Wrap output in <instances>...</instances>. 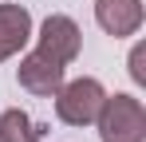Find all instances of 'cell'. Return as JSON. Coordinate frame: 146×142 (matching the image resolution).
Wrapping results in <instances>:
<instances>
[{
  "mask_svg": "<svg viewBox=\"0 0 146 142\" xmlns=\"http://www.w3.org/2000/svg\"><path fill=\"white\" fill-rule=\"evenodd\" d=\"M103 142H142L146 138V111L134 95H107L95 115Z\"/></svg>",
  "mask_w": 146,
  "mask_h": 142,
  "instance_id": "cell-1",
  "label": "cell"
},
{
  "mask_svg": "<svg viewBox=\"0 0 146 142\" xmlns=\"http://www.w3.org/2000/svg\"><path fill=\"white\" fill-rule=\"evenodd\" d=\"M103 99H107L103 83L91 79V75H83V79H71V83H63L55 91V115L67 126H91L99 107H103Z\"/></svg>",
  "mask_w": 146,
  "mask_h": 142,
  "instance_id": "cell-2",
  "label": "cell"
},
{
  "mask_svg": "<svg viewBox=\"0 0 146 142\" xmlns=\"http://www.w3.org/2000/svg\"><path fill=\"white\" fill-rule=\"evenodd\" d=\"M63 71L67 63H59V59H51L48 51H32L20 59V67H16V79H20V87L32 95H40V99H51V95L63 87Z\"/></svg>",
  "mask_w": 146,
  "mask_h": 142,
  "instance_id": "cell-3",
  "label": "cell"
},
{
  "mask_svg": "<svg viewBox=\"0 0 146 142\" xmlns=\"http://www.w3.org/2000/svg\"><path fill=\"white\" fill-rule=\"evenodd\" d=\"M79 40H83V32L75 28L71 16H48L40 24V51H48L59 63H71L79 55Z\"/></svg>",
  "mask_w": 146,
  "mask_h": 142,
  "instance_id": "cell-4",
  "label": "cell"
},
{
  "mask_svg": "<svg viewBox=\"0 0 146 142\" xmlns=\"http://www.w3.org/2000/svg\"><path fill=\"white\" fill-rule=\"evenodd\" d=\"M95 20L107 36H134L142 28V0H95Z\"/></svg>",
  "mask_w": 146,
  "mask_h": 142,
  "instance_id": "cell-5",
  "label": "cell"
},
{
  "mask_svg": "<svg viewBox=\"0 0 146 142\" xmlns=\"http://www.w3.org/2000/svg\"><path fill=\"white\" fill-rule=\"evenodd\" d=\"M32 40V12L24 4H0V63Z\"/></svg>",
  "mask_w": 146,
  "mask_h": 142,
  "instance_id": "cell-6",
  "label": "cell"
},
{
  "mask_svg": "<svg viewBox=\"0 0 146 142\" xmlns=\"http://www.w3.org/2000/svg\"><path fill=\"white\" fill-rule=\"evenodd\" d=\"M40 130L32 118L16 107V111H0V142H40Z\"/></svg>",
  "mask_w": 146,
  "mask_h": 142,
  "instance_id": "cell-7",
  "label": "cell"
},
{
  "mask_svg": "<svg viewBox=\"0 0 146 142\" xmlns=\"http://www.w3.org/2000/svg\"><path fill=\"white\" fill-rule=\"evenodd\" d=\"M142 59H146V47H142V44H134V51H130V79H134V83H146Z\"/></svg>",
  "mask_w": 146,
  "mask_h": 142,
  "instance_id": "cell-8",
  "label": "cell"
}]
</instances>
